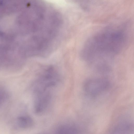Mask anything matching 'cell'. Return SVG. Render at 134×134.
<instances>
[{"instance_id": "cell-3", "label": "cell", "mask_w": 134, "mask_h": 134, "mask_svg": "<svg viewBox=\"0 0 134 134\" xmlns=\"http://www.w3.org/2000/svg\"><path fill=\"white\" fill-rule=\"evenodd\" d=\"M112 132L117 133H129L133 130V126L130 121L122 120L113 127Z\"/></svg>"}, {"instance_id": "cell-5", "label": "cell", "mask_w": 134, "mask_h": 134, "mask_svg": "<svg viewBox=\"0 0 134 134\" xmlns=\"http://www.w3.org/2000/svg\"><path fill=\"white\" fill-rule=\"evenodd\" d=\"M16 126L22 129H26L30 128L34 124V121L30 117L27 115L18 117L16 121Z\"/></svg>"}, {"instance_id": "cell-1", "label": "cell", "mask_w": 134, "mask_h": 134, "mask_svg": "<svg viewBox=\"0 0 134 134\" xmlns=\"http://www.w3.org/2000/svg\"><path fill=\"white\" fill-rule=\"evenodd\" d=\"M127 35L120 29H109L95 34L86 42L81 53L83 60L107 70L114 57L124 47Z\"/></svg>"}, {"instance_id": "cell-6", "label": "cell", "mask_w": 134, "mask_h": 134, "mask_svg": "<svg viewBox=\"0 0 134 134\" xmlns=\"http://www.w3.org/2000/svg\"><path fill=\"white\" fill-rule=\"evenodd\" d=\"M9 94L8 91L3 87L0 85V108L8 100Z\"/></svg>"}, {"instance_id": "cell-2", "label": "cell", "mask_w": 134, "mask_h": 134, "mask_svg": "<svg viewBox=\"0 0 134 134\" xmlns=\"http://www.w3.org/2000/svg\"><path fill=\"white\" fill-rule=\"evenodd\" d=\"M110 85V82L105 79H91L85 82L84 90L85 93L89 96L96 97L107 90Z\"/></svg>"}, {"instance_id": "cell-4", "label": "cell", "mask_w": 134, "mask_h": 134, "mask_svg": "<svg viewBox=\"0 0 134 134\" xmlns=\"http://www.w3.org/2000/svg\"><path fill=\"white\" fill-rule=\"evenodd\" d=\"M80 132L79 127L73 124L66 123L61 124L56 128L55 132L58 134H76Z\"/></svg>"}]
</instances>
